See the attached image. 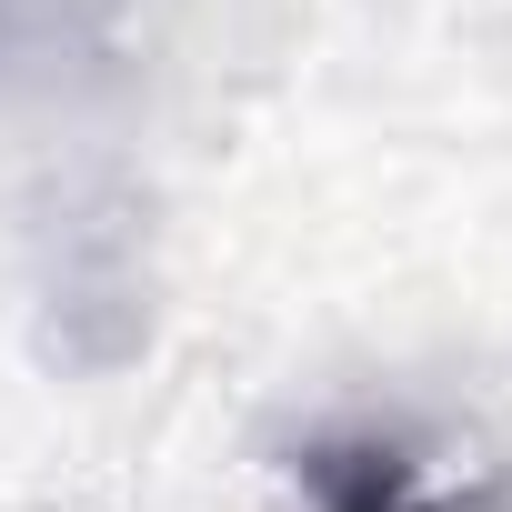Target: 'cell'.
Masks as SVG:
<instances>
[{
    "instance_id": "6da1fadb",
    "label": "cell",
    "mask_w": 512,
    "mask_h": 512,
    "mask_svg": "<svg viewBox=\"0 0 512 512\" xmlns=\"http://www.w3.org/2000/svg\"><path fill=\"white\" fill-rule=\"evenodd\" d=\"M302 482H312L322 512H462V502H442L392 442H312V452H302Z\"/></svg>"
}]
</instances>
